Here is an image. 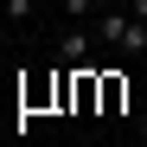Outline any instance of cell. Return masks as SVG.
<instances>
[{"mask_svg":"<svg viewBox=\"0 0 147 147\" xmlns=\"http://www.w3.org/2000/svg\"><path fill=\"white\" fill-rule=\"evenodd\" d=\"M128 26H134L128 7H102V13L90 19V32H96V45H102V51H121V45H128Z\"/></svg>","mask_w":147,"mask_h":147,"instance_id":"1","label":"cell"},{"mask_svg":"<svg viewBox=\"0 0 147 147\" xmlns=\"http://www.w3.org/2000/svg\"><path fill=\"white\" fill-rule=\"evenodd\" d=\"M58 58H64V64H90V58H96V32L83 26V19H70V26L58 32Z\"/></svg>","mask_w":147,"mask_h":147,"instance_id":"2","label":"cell"},{"mask_svg":"<svg viewBox=\"0 0 147 147\" xmlns=\"http://www.w3.org/2000/svg\"><path fill=\"white\" fill-rule=\"evenodd\" d=\"M32 13H38L32 0H0V19H13V26H32Z\"/></svg>","mask_w":147,"mask_h":147,"instance_id":"3","label":"cell"},{"mask_svg":"<svg viewBox=\"0 0 147 147\" xmlns=\"http://www.w3.org/2000/svg\"><path fill=\"white\" fill-rule=\"evenodd\" d=\"M121 102H128V83H121V77H102V109H109V115H115V109H121Z\"/></svg>","mask_w":147,"mask_h":147,"instance_id":"4","label":"cell"},{"mask_svg":"<svg viewBox=\"0 0 147 147\" xmlns=\"http://www.w3.org/2000/svg\"><path fill=\"white\" fill-rule=\"evenodd\" d=\"M102 7H109V0H64V13H70V19H83V26H90Z\"/></svg>","mask_w":147,"mask_h":147,"instance_id":"5","label":"cell"},{"mask_svg":"<svg viewBox=\"0 0 147 147\" xmlns=\"http://www.w3.org/2000/svg\"><path fill=\"white\" fill-rule=\"evenodd\" d=\"M128 13H134V19H147V0H128Z\"/></svg>","mask_w":147,"mask_h":147,"instance_id":"6","label":"cell"}]
</instances>
